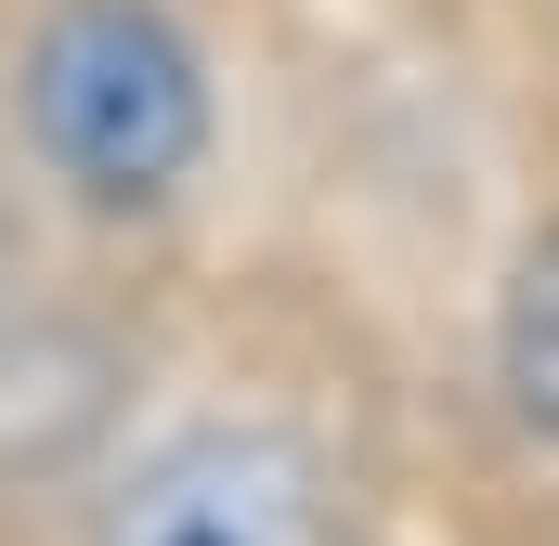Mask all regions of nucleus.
Masks as SVG:
<instances>
[{
    "label": "nucleus",
    "mask_w": 559,
    "mask_h": 546,
    "mask_svg": "<svg viewBox=\"0 0 559 546\" xmlns=\"http://www.w3.org/2000/svg\"><path fill=\"white\" fill-rule=\"evenodd\" d=\"M13 131L92 222H156L209 169V52L169 0H39L13 39Z\"/></svg>",
    "instance_id": "1"
},
{
    "label": "nucleus",
    "mask_w": 559,
    "mask_h": 546,
    "mask_svg": "<svg viewBox=\"0 0 559 546\" xmlns=\"http://www.w3.org/2000/svg\"><path fill=\"white\" fill-rule=\"evenodd\" d=\"M92 546H338V468L274 416H209L105 495Z\"/></svg>",
    "instance_id": "2"
},
{
    "label": "nucleus",
    "mask_w": 559,
    "mask_h": 546,
    "mask_svg": "<svg viewBox=\"0 0 559 546\" xmlns=\"http://www.w3.org/2000/svg\"><path fill=\"white\" fill-rule=\"evenodd\" d=\"M118 404V352L92 325H0V482H52Z\"/></svg>",
    "instance_id": "3"
},
{
    "label": "nucleus",
    "mask_w": 559,
    "mask_h": 546,
    "mask_svg": "<svg viewBox=\"0 0 559 546\" xmlns=\"http://www.w3.org/2000/svg\"><path fill=\"white\" fill-rule=\"evenodd\" d=\"M495 391H508V416L559 455V222L508 261V299H495Z\"/></svg>",
    "instance_id": "4"
}]
</instances>
